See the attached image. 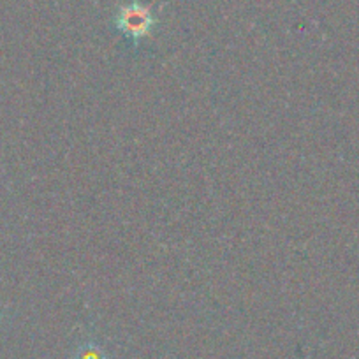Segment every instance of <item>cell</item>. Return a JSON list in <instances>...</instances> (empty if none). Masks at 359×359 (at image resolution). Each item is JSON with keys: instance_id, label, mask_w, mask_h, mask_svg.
I'll return each mask as SVG.
<instances>
[{"instance_id": "cell-1", "label": "cell", "mask_w": 359, "mask_h": 359, "mask_svg": "<svg viewBox=\"0 0 359 359\" xmlns=\"http://www.w3.org/2000/svg\"><path fill=\"white\" fill-rule=\"evenodd\" d=\"M157 25L154 11L148 6L141 4L140 0H133L130 4L120 6L115 15V27L129 37L134 46L141 43L144 37H148Z\"/></svg>"}, {"instance_id": "cell-2", "label": "cell", "mask_w": 359, "mask_h": 359, "mask_svg": "<svg viewBox=\"0 0 359 359\" xmlns=\"http://www.w3.org/2000/svg\"><path fill=\"white\" fill-rule=\"evenodd\" d=\"M72 359H108L104 348L95 341H85L72 354Z\"/></svg>"}, {"instance_id": "cell-3", "label": "cell", "mask_w": 359, "mask_h": 359, "mask_svg": "<svg viewBox=\"0 0 359 359\" xmlns=\"http://www.w3.org/2000/svg\"><path fill=\"white\" fill-rule=\"evenodd\" d=\"M0 320H2V313H0Z\"/></svg>"}]
</instances>
